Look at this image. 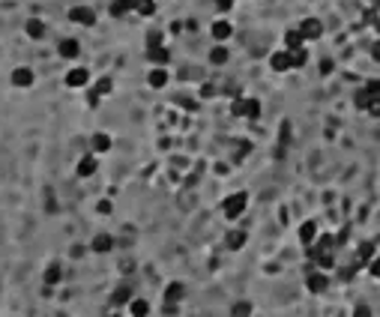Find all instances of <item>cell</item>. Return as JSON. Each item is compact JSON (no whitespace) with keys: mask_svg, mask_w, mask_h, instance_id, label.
Masks as SVG:
<instances>
[{"mask_svg":"<svg viewBox=\"0 0 380 317\" xmlns=\"http://www.w3.org/2000/svg\"><path fill=\"white\" fill-rule=\"evenodd\" d=\"M374 27H377V33H380V21H377V24H374Z\"/></svg>","mask_w":380,"mask_h":317,"instance_id":"35","label":"cell"},{"mask_svg":"<svg viewBox=\"0 0 380 317\" xmlns=\"http://www.w3.org/2000/svg\"><path fill=\"white\" fill-rule=\"evenodd\" d=\"M108 90H111V81H108V78H102V81H99V84L93 87V96H90V102H96V96L108 93Z\"/></svg>","mask_w":380,"mask_h":317,"instance_id":"27","label":"cell"},{"mask_svg":"<svg viewBox=\"0 0 380 317\" xmlns=\"http://www.w3.org/2000/svg\"><path fill=\"white\" fill-rule=\"evenodd\" d=\"M309 287H312L315 293H323V290L329 287V275H326L323 269H320V272H312V275H309Z\"/></svg>","mask_w":380,"mask_h":317,"instance_id":"6","label":"cell"},{"mask_svg":"<svg viewBox=\"0 0 380 317\" xmlns=\"http://www.w3.org/2000/svg\"><path fill=\"white\" fill-rule=\"evenodd\" d=\"M147 57H150V60H153L156 66H165V63H168V48H165L162 42H159V45H150Z\"/></svg>","mask_w":380,"mask_h":317,"instance_id":"9","label":"cell"},{"mask_svg":"<svg viewBox=\"0 0 380 317\" xmlns=\"http://www.w3.org/2000/svg\"><path fill=\"white\" fill-rule=\"evenodd\" d=\"M87 81H90V75H87V69H81V66L66 75V84H69V87H84Z\"/></svg>","mask_w":380,"mask_h":317,"instance_id":"5","label":"cell"},{"mask_svg":"<svg viewBox=\"0 0 380 317\" xmlns=\"http://www.w3.org/2000/svg\"><path fill=\"white\" fill-rule=\"evenodd\" d=\"M96 174V158L93 156H84L78 162V177H93Z\"/></svg>","mask_w":380,"mask_h":317,"instance_id":"16","label":"cell"},{"mask_svg":"<svg viewBox=\"0 0 380 317\" xmlns=\"http://www.w3.org/2000/svg\"><path fill=\"white\" fill-rule=\"evenodd\" d=\"M246 204H249V197L240 191V194H231L227 201L222 204V213H224V219H237V216H243V210H246Z\"/></svg>","mask_w":380,"mask_h":317,"instance_id":"1","label":"cell"},{"mask_svg":"<svg viewBox=\"0 0 380 317\" xmlns=\"http://www.w3.org/2000/svg\"><path fill=\"white\" fill-rule=\"evenodd\" d=\"M216 6H219V9H231V6H234V0H216Z\"/></svg>","mask_w":380,"mask_h":317,"instance_id":"34","label":"cell"},{"mask_svg":"<svg viewBox=\"0 0 380 317\" xmlns=\"http://www.w3.org/2000/svg\"><path fill=\"white\" fill-rule=\"evenodd\" d=\"M69 18H72L75 24H84V27H93L96 24V12L93 9H87V6H75V9H69Z\"/></svg>","mask_w":380,"mask_h":317,"instance_id":"2","label":"cell"},{"mask_svg":"<svg viewBox=\"0 0 380 317\" xmlns=\"http://www.w3.org/2000/svg\"><path fill=\"white\" fill-rule=\"evenodd\" d=\"M365 90L374 96V99H380V81H368V84H365Z\"/></svg>","mask_w":380,"mask_h":317,"instance_id":"30","label":"cell"},{"mask_svg":"<svg viewBox=\"0 0 380 317\" xmlns=\"http://www.w3.org/2000/svg\"><path fill=\"white\" fill-rule=\"evenodd\" d=\"M114 249V240L108 236V233H99L93 240V252H99V254H105V252H111Z\"/></svg>","mask_w":380,"mask_h":317,"instance_id":"15","label":"cell"},{"mask_svg":"<svg viewBox=\"0 0 380 317\" xmlns=\"http://www.w3.org/2000/svg\"><path fill=\"white\" fill-rule=\"evenodd\" d=\"M135 9V0H114L111 3V15H126Z\"/></svg>","mask_w":380,"mask_h":317,"instance_id":"19","label":"cell"},{"mask_svg":"<svg viewBox=\"0 0 380 317\" xmlns=\"http://www.w3.org/2000/svg\"><path fill=\"white\" fill-rule=\"evenodd\" d=\"M246 246V233L243 230H231L227 233V249H243Z\"/></svg>","mask_w":380,"mask_h":317,"instance_id":"21","label":"cell"},{"mask_svg":"<svg viewBox=\"0 0 380 317\" xmlns=\"http://www.w3.org/2000/svg\"><path fill=\"white\" fill-rule=\"evenodd\" d=\"M299 33H302L306 42H309V39H320V36H323V24H320L317 18H306V21L299 24Z\"/></svg>","mask_w":380,"mask_h":317,"instance_id":"3","label":"cell"},{"mask_svg":"<svg viewBox=\"0 0 380 317\" xmlns=\"http://www.w3.org/2000/svg\"><path fill=\"white\" fill-rule=\"evenodd\" d=\"M315 236H317V224L315 222H306L299 227V240H302V246H315Z\"/></svg>","mask_w":380,"mask_h":317,"instance_id":"10","label":"cell"},{"mask_svg":"<svg viewBox=\"0 0 380 317\" xmlns=\"http://www.w3.org/2000/svg\"><path fill=\"white\" fill-rule=\"evenodd\" d=\"M129 308H132V317H147L150 314V302H147V299H132Z\"/></svg>","mask_w":380,"mask_h":317,"instance_id":"20","label":"cell"},{"mask_svg":"<svg viewBox=\"0 0 380 317\" xmlns=\"http://www.w3.org/2000/svg\"><path fill=\"white\" fill-rule=\"evenodd\" d=\"M371 57H374V60L380 63V39L374 42V45H371Z\"/></svg>","mask_w":380,"mask_h":317,"instance_id":"33","label":"cell"},{"mask_svg":"<svg viewBox=\"0 0 380 317\" xmlns=\"http://www.w3.org/2000/svg\"><path fill=\"white\" fill-rule=\"evenodd\" d=\"M183 296H186V290H183V285H180V282H174V285L165 290V302H180Z\"/></svg>","mask_w":380,"mask_h":317,"instance_id":"17","label":"cell"},{"mask_svg":"<svg viewBox=\"0 0 380 317\" xmlns=\"http://www.w3.org/2000/svg\"><path fill=\"white\" fill-rule=\"evenodd\" d=\"M93 150H96V153H108V150H111V135L96 132V135H93Z\"/></svg>","mask_w":380,"mask_h":317,"instance_id":"14","label":"cell"},{"mask_svg":"<svg viewBox=\"0 0 380 317\" xmlns=\"http://www.w3.org/2000/svg\"><path fill=\"white\" fill-rule=\"evenodd\" d=\"M371 102H374V96L368 93L365 87H362V90L356 93V108H362V111H368V108H371Z\"/></svg>","mask_w":380,"mask_h":317,"instance_id":"22","label":"cell"},{"mask_svg":"<svg viewBox=\"0 0 380 317\" xmlns=\"http://www.w3.org/2000/svg\"><path fill=\"white\" fill-rule=\"evenodd\" d=\"M57 279H60V266H57V263H54V266H51V269H48V272H45V285H54V282H57Z\"/></svg>","mask_w":380,"mask_h":317,"instance_id":"29","label":"cell"},{"mask_svg":"<svg viewBox=\"0 0 380 317\" xmlns=\"http://www.w3.org/2000/svg\"><path fill=\"white\" fill-rule=\"evenodd\" d=\"M78 39H63L60 42V57H66V60H72V57H78Z\"/></svg>","mask_w":380,"mask_h":317,"instance_id":"13","label":"cell"},{"mask_svg":"<svg viewBox=\"0 0 380 317\" xmlns=\"http://www.w3.org/2000/svg\"><path fill=\"white\" fill-rule=\"evenodd\" d=\"M213 36H216L219 42L227 39V36H231V24H227V21H216V24H213Z\"/></svg>","mask_w":380,"mask_h":317,"instance_id":"24","label":"cell"},{"mask_svg":"<svg viewBox=\"0 0 380 317\" xmlns=\"http://www.w3.org/2000/svg\"><path fill=\"white\" fill-rule=\"evenodd\" d=\"M135 12H138V15H153V12H156V3H153V0H135Z\"/></svg>","mask_w":380,"mask_h":317,"instance_id":"23","label":"cell"},{"mask_svg":"<svg viewBox=\"0 0 380 317\" xmlns=\"http://www.w3.org/2000/svg\"><path fill=\"white\" fill-rule=\"evenodd\" d=\"M371 260H374V243H362V246H359V254H356V266L371 263Z\"/></svg>","mask_w":380,"mask_h":317,"instance_id":"12","label":"cell"},{"mask_svg":"<svg viewBox=\"0 0 380 317\" xmlns=\"http://www.w3.org/2000/svg\"><path fill=\"white\" fill-rule=\"evenodd\" d=\"M126 299H129V290H126V287H117V290L111 293V305H123Z\"/></svg>","mask_w":380,"mask_h":317,"instance_id":"26","label":"cell"},{"mask_svg":"<svg viewBox=\"0 0 380 317\" xmlns=\"http://www.w3.org/2000/svg\"><path fill=\"white\" fill-rule=\"evenodd\" d=\"M270 66H273V69H276V72H287V69H290V54H287V48L285 51H276V54H273V57H270Z\"/></svg>","mask_w":380,"mask_h":317,"instance_id":"4","label":"cell"},{"mask_svg":"<svg viewBox=\"0 0 380 317\" xmlns=\"http://www.w3.org/2000/svg\"><path fill=\"white\" fill-rule=\"evenodd\" d=\"M353 317H371V308H368V305H356V308H353Z\"/></svg>","mask_w":380,"mask_h":317,"instance_id":"31","label":"cell"},{"mask_svg":"<svg viewBox=\"0 0 380 317\" xmlns=\"http://www.w3.org/2000/svg\"><path fill=\"white\" fill-rule=\"evenodd\" d=\"M249 314H252V305H249V302H234L231 317H249Z\"/></svg>","mask_w":380,"mask_h":317,"instance_id":"25","label":"cell"},{"mask_svg":"<svg viewBox=\"0 0 380 317\" xmlns=\"http://www.w3.org/2000/svg\"><path fill=\"white\" fill-rule=\"evenodd\" d=\"M105 317H120V314H105Z\"/></svg>","mask_w":380,"mask_h":317,"instance_id":"36","label":"cell"},{"mask_svg":"<svg viewBox=\"0 0 380 317\" xmlns=\"http://www.w3.org/2000/svg\"><path fill=\"white\" fill-rule=\"evenodd\" d=\"M147 81H150V87L162 90V87L168 84V72H165V66H156V69L150 72V78H147Z\"/></svg>","mask_w":380,"mask_h":317,"instance_id":"11","label":"cell"},{"mask_svg":"<svg viewBox=\"0 0 380 317\" xmlns=\"http://www.w3.org/2000/svg\"><path fill=\"white\" fill-rule=\"evenodd\" d=\"M24 30H27V36H30V39H42V36H45V24H42L39 18H30Z\"/></svg>","mask_w":380,"mask_h":317,"instance_id":"18","label":"cell"},{"mask_svg":"<svg viewBox=\"0 0 380 317\" xmlns=\"http://www.w3.org/2000/svg\"><path fill=\"white\" fill-rule=\"evenodd\" d=\"M368 269H371V275H374V279H380V257H374V260L368 263Z\"/></svg>","mask_w":380,"mask_h":317,"instance_id":"32","label":"cell"},{"mask_svg":"<svg viewBox=\"0 0 380 317\" xmlns=\"http://www.w3.org/2000/svg\"><path fill=\"white\" fill-rule=\"evenodd\" d=\"M210 60H213V63H224V60H227V51H224L222 45L213 48V51H210Z\"/></svg>","mask_w":380,"mask_h":317,"instance_id":"28","label":"cell"},{"mask_svg":"<svg viewBox=\"0 0 380 317\" xmlns=\"http://www.w3.org/2000/svg\"><path fill=\"white\" fill-rule=\"evenodd\" d=\"M12 84H15V87H30L33 84V72L27 69V66L15 69V72H12Z\"/></svg>","mask_w":380,"mask_h":317,"instance_id":"7","label":"cell"},{"mask_svg":"<svg viewBox=\"0 0 380 317\" xmlns=\"http://www.w3.org/2000/svg\"><path fill=\"white\" fill-rule=\"evenodd\" d=\"M285 48H287V51H293V48H306V39H302L299 27H296V30H287V33H285Z\"/></svg>","mask_w":380,"mask_h":317,"instance_id":"8","label":"cell"}]
</instances>
